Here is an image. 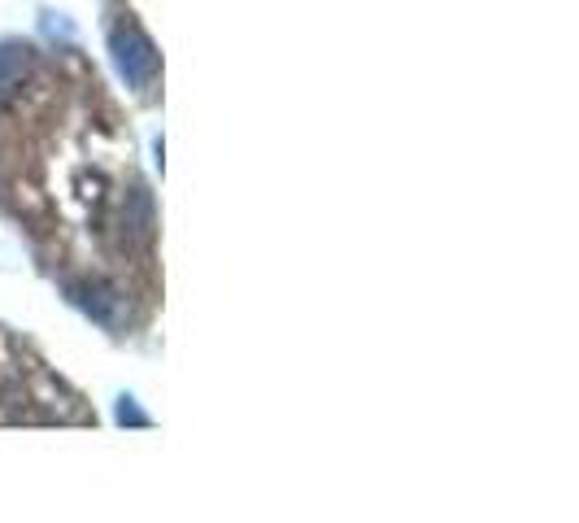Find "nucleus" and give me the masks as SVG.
<instances>
[{
	"mask_svg": "<svg viewBox=\"0 0 579 523\" xmlns=\"http://www.w3.org/2000/svg\"><path fill=\"white\" fill-rule=\"evenodd\" d=\"M109 52H114V66H118V74L131 83V87H153V79H157V48H153V39L140 31V26H118L114 31V39H109Z\"/></svg>",
	"mask_w": 579,
	"mask_h": 523,
	"instance_id": "nucleus-2",
	"label": "nucleus"
},
{
	"mask_svg": "<svg viewBox=\"0 0 579 523\" xmlns=\"http://www.w3.org/2000/svg\"><path fill=\"white\" fill-rule=\"evenodd\" d=\"M114 419H118L122 428H153V419H149V415L135 406V397H127V393L118 397V406H114Z\"/></svg>",
	"mask_w": 579,
	"mask_h": 523,
	"instance_id": "nucleus-4",
	"label": "nucleus"
},
{
	"mask_svg": "<svg viewBox=\"0 0 579 523\" xmlns=\"http://www.w3.org/2000/svg\"><path fill=\"white\" fill-rule=\"evenodd\" d=\"M26 66H31V48L26 44H0V100L22 87Z\"/></svg>",
	"mask_w": 579,
	"mask_h": 523,
	"instance_id": "nucleus-3",
	"label": "nucleus"
},
{
	"mask_svg": "<svg viewBox=\"0 0 579 523\" xmlns=\"http://www.w3.org/2000/svg\"><path fill=\"white\" fill-rule=\"evenodd\" d=\"M66 293H70V301H74L92 323H101L105 332H122L127 319H131V306H127L122 288H114L109 280H92V275H87V280H70Z\"/></svg>",
	"mask_w": 579,
	"mask_h": 523,
	"instance_id": "nucleus-1",
	"label": "nucleus"
}]
</instances>
